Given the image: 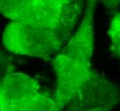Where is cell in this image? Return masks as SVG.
Here are the masks:
<instances>
[{
	"instance_id": "5b68a950",
	"label": "cell",
	"mask_w": 120,
	"mask_h": 111,
	"mask_svg": "<svg viewBox=\"0 0 120 111\" xmlns=\"http://www.w3.org/2000/svg\"><path fill=\"white\" fill-rule=\"evenodd\" d=\"M107 34L110 39L111 51L120 58V12H116L111 19Z\"/></svg>"
},
{
	"instance_id": "8992f818",
	"label": "cell",
	"mask_w": 120,
	"mask_h": 111,
	"mask_svg": "<svg viewBox=\"0 0 120 111\" xmlns=\"http://www.w3.org/2000/svg\"><path fill=\"white\" fill-rule=\"evenodd\" d=\"M14 66L11 60L4 51L0 50V83L5 77L13 73Z\"/></svg>"
},
{
	"instance_id": "52a82bcc",
	"label": "cell",
	"mask_w": 120,
	"mask_h": 111,
	"mask_svg": "<svg viewBox=\"0 0 120 111\" xmlns=\"http://www.w3.org/2000/svg\"><path fill=\"white\" fill-rule=\"evenodd\" d=\"M111 109H104V108H94V109H84L82 111H110Z\"/></svg>"
},
{
	"instance_id": "277c9868",
	"label": "cell",
	"mask_w": 120,
	"mask_h": 111,
	"mask_svg": "<svg viewBox=\"0 0 120 111\" xmlns=\"http://www.w3.org/2000/svg\"><path fill=\"white\" fill-rule=\"evenodd\" d=\"M3 111H61L53 95L40 90L34 78L13 72L0 83Z\"/></svg>"
},
{
	"instance_id": "ba28073f",
	"label": "cell",
	"mask_w": 120,
	"mask_h": 111,
	"mask_svg": "<svg viewBox=\"0 0 120 111\" xmlns=\"http://www.w3.org/2000/svg\"><path fill=\"white\" fill-rule=\"evenodd\" d=\"M0 111H3V109H2V106H1V104H0Z\"/></svg>"
},
{
	"instance_id": "6da1fadb",
	"label": "cell",
	"mask_w": 120,
	"mask_h": 111,
	"mask_svg": "<svg viewBox=\"0 0 120 111\" xmlns=\"http://www.w3.org/2000/svg\"><path fill=\"white\" fill-rule=\"evenodd\" d=\"M95 7L96 1H88L78 28L52 61L56 77L53 97L61 111L112 109L120 101L117 86L93 68Z\"/></svg>"
},
{
	"instance_id": "7a4b0ae2",
	"label": "cell",
	"mask_w": 120,
	"mask_h": 111,
	"mask_svg": "<svg viewBox=\"0 0 120 111\" xmlns=\"http://www.w3.org/2000/svg\"><path fill=\"white\" fill-rule=\"evenodd\" d=\"M84 10L82 1L0 0V14L12 22L52 27L71 35Z\"/></svg>"
},
{
	"instance_id": "3957f363",
	"label": "cell",
	"mask_w": 120,
	"mask_h": 111,
	"mask_svg": "<svg viewBox=\"0 0 120 111\" xmlns=\"http://www.w3.org/2000/svg\"><path fill=\"white\" fill-rule=\"evenodd\" d=\"M72 35L52 27L11 22L4 31L3 44L15 54L50 60L62 50Z\"/></svg>"
}]
</instances>
